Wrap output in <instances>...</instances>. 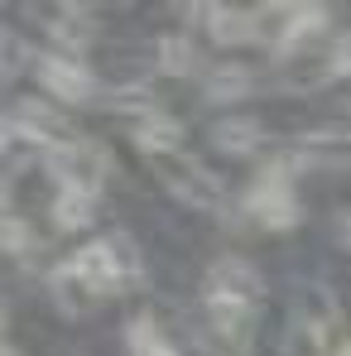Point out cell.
<instances>
[{
    "instance_id": "14",
    "label": "cell",
    "mask_w": 351,
    "mask_h": 356,
    "mask_svg": "<svg viewBox=\"0 0 351 356\" xmlns=\"http://www.w3.org/2000/svg\"><path fill=\"white\" fill-rule=\"evenodd\" d=\"M130 352L135 356H178L174 342L154 327V318H135L130 323Z\"/></svg>"
},
{
    "instance_id": "17",
    "label": "cell",
    "mask_w": 351,
    "mask_h": 356,
    "mask_svg": "<svg viewBox=\"0 0 351 356\" xmlns=\"http://www.w3.org/2000/svg\"><path fill=\"white\" fill-rule=\"evenodd\" d=\"M327 72H332V77H351V29L332 39V54H327Z\"/></svg>"
},
{
    "instance_id": "12",
    "label": "cell",
    "mask_w": 351,
    "mask_h": 356,
    "mask_svg": "<svg viewBox=\"0 0 351 356\" xmlns=\"http://www.w3.org/2000/svg\"><path fill=\"white\" fill-rule=\"evenodd\" d=\"M164 183L174 188L183 202H193V207H212V193H217V183L202 174L197 164H188V159H183V174H178L174 164H169V169H164Z\"/></svg>"
},
{
    "instance_id": "16",
    "label": "cell",
    "mask_w": 351,
    "mask_h": 356,
    "mask_svg": "<svg viewBox=\"0 0 351 356\" xmlns=\"http://www.w3.org/2000/svg\"><path fill=\"white\" fill-rule=\"evenodd\" d=\"M24 245H34V227H29L19 212H5V250H10V255H19Z\"/></svg>"
},
{
    "instance_id": "21",
    "label": "cell",
    "mask_w": 351,
    "mask_h": 356,
    "mask_svg": "<svg viewBox=\"0 0 351 356\" xmlns=\"http://www.w3.org/2000/svg\"><path fill=\"white\" fill-rule=\"evenodd\" d=\"M5 356H19V347H5Z\"/></svg>"
},
{
    "instance_id": "1",
    "label": "cell",
    "mask_w": 351,
    "mask_h": 356,
    "mask_svg": "<svg viewBox=\"0 0 351 356\" xmlns=\"http://www.w3.org/2000/svg\"><path fill=\"white\" fill-rule=\"evenodd\" d=\"M260 294H265V280H260V270H255L250 260H240V255H222V260L212 265V275H207V308H212L217 327H222L227 337H236V342L250 332V318H255Z\"/></svg>"
},
{
    "instance_id": "3",
    "label": "cell",
    "mask_w": 351,
    "mask_h": 356,
    "mask_svg": "<svg viewBox=\"0 0 351 356\" xmlns=\"http://www.w3.org/2000/svg\"><path fill=\"white\" fill-rule=\"evenodd\" d=\"M245 212L260 227H270V232H284V227L298 222V197H293V188H289V164H270L265 174L250 183Z\"/></svg>"
},
{
    "instance_id": "18",
    "label": "cell",
    "mask_w": 351,
    "mask_h": 356,
    "mask_svg": "<svg viewBox=\"0 0 351 356\" xmlns=\"http://www.w3.org/2000/svg\"><path fill=\"white\" fill-rule=\"evenodd\" d=\"M313 140H351V120H347V125H327V130H318Z\"/></svg>"
},
{
    "instance_id": "4",
    "label": "cell",
    "mask_w": 351,
    "mask_h": 356,
    "mask_svg": "<svg viewBox=\"0 0 351 356\" xmlns=\"http://www.w3.org/2000/svg\"><path fill=\"white\" fill-rule=\"evenodd\" d=\"M5 135H10V145H15V140H29V145H39V149H49V154L63 149V145H72V125H67V116H58L49 102H34V97H24V102L10 106Z\"/></svg>"
},
{
    "instance_id": "9",
    "label": "cell",
    "mask_w": 351,
    "mask_h": 356,
    "mask_svg": "<svg viewBox=\"0 0 351 356\" xmlns=\"http://www.w3.org/2000/svg\"><path fill=\"white\" fill-rule=\"evenodd\" d=\"M135 140L149 149V154H174L183 145V125H178L169 111H145L135 120Z\"/></svg>"
},
{
    "instance_id": "20",
    "label": "cell",
    "mask_w": 351,
    "mask_h": 356,
    "mask_svg": "<svg viewBox=\"0 0 351 356\" xmlns=\"http://www.w3.org/2000/svg\"><path fill=\"white\" fill-rule=\"evenodd\" d=\"M332 356H351V342H337V352Z\"/></svg>"
},
{
    "instance_id": "7",
    "label": "cell",
    "mask_w": 351,
    "mask_h": 356,
    "mask_svg": "<svg viewBox=\"0 0 351 356\" xmlns=\"http://www.w3.org/2000/svg\"><path fill=\"white\" fill-rule=\"evenodd\" d=\"M207 29L217 44H250L260 34V15L255 10H231V5H217V10H202Z\"/></svg>"
},
{
    "instance_id": "13",
    "label": "cell",
    "mask_w": 351,
    "mask_h": 356,
    "mask_svg": "<svg viewBox=\"0 0 351 356\" xmlns=\"http://www.w3.org/2000/svg\"><path fill=\"white\" fill-rule=\"evenodd\" d=\"M159 63H164V72H193L197 67V49H193V39L188 34H159Z\"/></svg>"
},
{
    "instance_id": "5",
    "label": "cell",
    "mask_w": 351,
    "mask_h": 356,
    "mask_svg": "<svg viewBox=\"0 0 351 356\" xmlns=\"http://www.w3.org/2000/svg\"><path fill=\"white\" fill-rule=\"evenodd\" d=\"M39 82L63 102H87L97 92V77L72 58V54H39Z\"/></svg>"
},
{
    "instance_id": "6",
    "label": "cell",
    "mask_w": 351,
    "mask_h": 356,
    "mask_svg": "<svg viewBox=\"0 0 351 356\" xmlns=\"http://www.w3.org/2000/svg\"><path fill=\"white\" fill-rule=\"evenodd\" d=\"M270 15L279 19V29H275V54L303 49V44L327 24V10H323V5H284V10H270Z\"/></svg>"
},
{
    "instance_id": "11",
    "label": "cell",
    "mask_w": 351,
    "mask_h": 356,
    "mask_svg": "<svg viewBox=\"0 0 351 356\" xmlns=\"http://www.w3.org/2000/svg\"><path fill=\"white\" fill-rule=\"evenodd\" d=\"M255 92V72L245 67V63H222V67H212V77H207V97L212 102H240V97H250Z\"/></svg>"
},
{
    "instance_id": "19",
    "label": "cell",
    "mask_w": 351,
    "mask_h": 356,
    "mask_svg": "<svg viewBox=\"0 0 351 356\" xmlns=\"http://www.w3.org/2000/svg\"><path fill=\"white\" fill-rule=\"evenodd\" d=\"M332 227H337V236L351 245V207H347V212H337V222H332Z\"/></svg>"
},
{
    "instance_id": "15",
    "label": "cell",
    "mask_w": 351,
    "mask_h": 356,
    "mask_svg": "<svg viewBox=\"0 0 351 356\" xmlns=\"http://www.w3.org/2000/svg\"><path fill=\"white\" fill-rule=\"evenodd\" d=\"M54 39H58L63 49H82L87 39H92V29H87V19H82V10H58V19H54V29H49Z\"/></svg>"
},
{
    "instance_id": "2",
    "label": "cell",
    "mask_w": 351,
    "mask_h": 356,
    "mask_svg": "<svg viewBox=\"0 0 351 356\" xmlns=\"http://www.w3.org/2000/svg\"><path fill=\"white\" fill-rule=\"evenodd\" d=\"M63 270H67V280L87 284L92 294H116L135 280V255L125 241H87L82 250H72V260Z\"/></svg>"
},
{
    "instance_id": "8",
    "label": "cell",
    "mask_w": 351,
    "mask_h": 356,
    "mask_svg": "<svg viewBox=\"0 0 351 356\" xmlns=\"http://www.w3.org/2000/svg\"><path fill=\"white\" fill-rule=\"evenodd\" d=\"M260 140H265V125L250 120V116H222L212 125V145L222 154H255Z\"/></svg>"
},
{
    "instance_id": "10",
    "label": "cell",
    "mask_w": 351,
    "mask_h": 356,
    "mask_svg": "<svg viewBox=\"0 0 351 356\" xmlns=\"http://www.w3.org/2000/svg\"><path fill=\"white\" fill-rule=\"evenodd\" d=\"M97 212V193L92 188H58L54 197V227L58 232H82Z\"/></svg>"
}]
</instances>
